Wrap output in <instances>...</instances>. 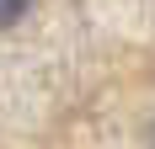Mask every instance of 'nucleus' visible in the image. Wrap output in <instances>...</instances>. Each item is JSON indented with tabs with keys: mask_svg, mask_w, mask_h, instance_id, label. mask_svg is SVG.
<instances>
[{
	"mask_svg": "<svg viewBox=\"0 0 155 149\" xmlns=\"http://www.w3.org/2000/svg\"><path fill=\"white\" fill-rule=\"evenodd\" d=\"M27 11H32V0H0V32H11Z\"/></svg>",
	"mask_w": 155,
	"mask_h": 149,
	"instance_id": "nucleus-1",
	"label": "nucleus"
}]
</instances>
